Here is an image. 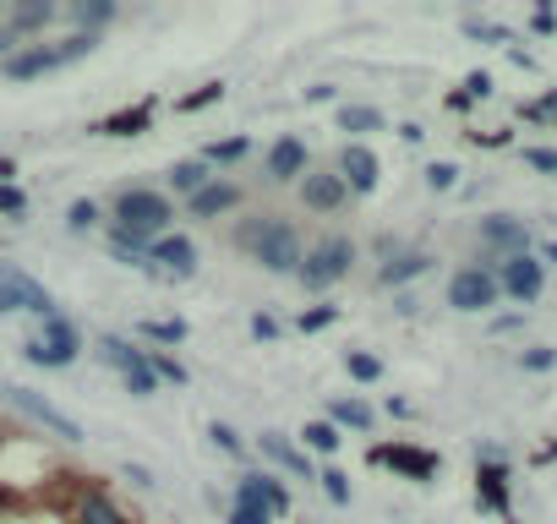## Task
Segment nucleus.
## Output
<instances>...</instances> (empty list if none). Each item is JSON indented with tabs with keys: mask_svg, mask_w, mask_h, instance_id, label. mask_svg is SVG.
Wrapping results in <instances>:
<instances>
[{
	"mask_svg": "<svg viewBox=\"0 0 557 524\" xmlns=\"http://www.w3.org/2000/svg\"><path fill=\"white\" fill-rule=\"evenodd\" d=\"M318 481H323V491H329V502H334V508H345V502H350V475H345V470H323Z\"/></svg>",
	"mask_w": 557,
	"mask_h": 524,
	"instance_id": "nucleus-42",
	"label": "nucleus"
},
{
	"mask_svg": "<svg viewBox=\"0 0 557 524\" xmlns=\"http://www.w3.org/2000/svg\"><path fill=\"white\" fill-rule=\"evenodd\" d=\"M296 186H301V208L307 213H339L350 202V186L339 180V170H307Z\"/></svg>",
	"mask_w": 557,
	"mask_h": 524,
	"instance_id": "nucleus-13",
	"label": "nucleus"
},
{
	"mask_svg": "<svg viewBox=\"0 0 557 524\" xmlns=\"http://www.w3.org/2000/svg\"><path fill=\"white\" fill-rule=\"evenodd\" d=\"M148 366H153V377H159V383H175V388H186V383H191V372H186L170 350H148Z\"/></svg>",
	"mask_w": 557,
	"mask_h": 524,
	"instance_id": "nucleus-35",
	"label": "nucleus"
},
{
	"mask_svg": "<svg viewBox=\"0 0 557 524\" xmlns=\"http://www.w3.org/2000/svg\"><path fill=\"white\" fill-rule=\"evenodd\" d=\"M213 180V170L202 164V159H181V164H170V191L186 202V197H197L202 186Z\"/></svg>",
	"mask_w": 557,
	"mask_h": 524,
	"instance_id": "nucleus-26",
	"label": "nucleus"
},
{
	"mask_svg": "<svg viewBox=\"0 0 557 524\" xmlns=\"http://www.w3.org/2000/svg\"><path fill=\"white\" fill-rule=\"evenodd\" d=\"M246 153H251V142H246V137H224V142H208L197 159H202L208 170H219V164H240Z\"/></svg>",
	"mask_w": 557,
	"mask_h": 524,
	"instance_id": "nucleus-30",
	"label": "nucleus"
},
{
	"mask_svg": "<svg viewBox=\"0 0 557 524\" xmlns=\"http://www.w3.org/2000/svg\"><path fill=\"white\" fill-rule=\"evenodd\" d=\"M312 170V153H307V142L301 137H273L268 142V153H262V175L273 180V186H290V180H301Z\"/></svg>",
	"mask_w": 557,
	"mask_h": 524,
	"instance_id": "nucleus-12",
	"label": "nucleus"
},
{
	"mask_svg": "<svg viewBox=\"0 0 557 524\" xmlns=\"http://www.w3.org/2000/svg\"><path fill=\"white\" fill-rule=\"evenodd\" d=\"M481 251H486V262L481 269H492L497 274V262H508V257H524L530 251V229L513 219V213H492V219H481Z\"/></svg>",
	"mask_w": 557,
	"mask_h": 524,
	"instance_id": "nucleus-7",
	"label": "nucleus"
},
{
	"mask_svg": "<svg viewBox=\"0 0 557 524\" xmlns=\"http://www.w3.org/2000/svg\"><path fill=\"white\" fill-rule=\"evenodd\" d=\"M372 464H388V470H399L405 481H432V475H437V453L410 448V442H383V448H372Z\"/></svg>",
	"mask_w": 557,
	"mask_h": 524,
	"instance_id": "nucleus-14",
	"label": "nucleus"
},
{
	"mask_svg": "<svg viewBox=\"0 0 557 524\" xmlns=\"http://www.w3.org/2000/svg\"><path fill=\"white\" fill-rule=\"evenodd\" d=\"M519 366H524V372H552V366H557V350H546V345H541V350H524Z\"/></svg>",
	"mask_w": 557,
	"mask_h": 524,
	"instance_id": "nucleus-43",
	"label": "nucleus"
},
{
	"mask_svg": "<svg viewBox=\"0 0 557 524\" xmlns=\"http://www.w3.org/2000/svg\"><path fill=\"white\" fill-rule=\"evenodd\" d=\"M301 437H307V453H339V442H345L334 421H307Z\"/></svg>",
	"mask_w": 557,
	"mask_h": 524,
	"instance_id": "nucleus-32",
	"label": "nucleus"
},
{
	"mask_svg": "<svg viewBox=\"0 0 557 524\" xmlns=\"http://www.w3.org/2000/svg\"><path fill=\"white\" fill-rule=\"evenodd\" d=\"M115 0H77V7H66V17L77 23V34H99V28H110L115 23Z\"/></svg>",
	"mask_w": 557,
	"mask_h": 524,
	"instance_id": "nucleus-25",
	"label": "nucleus"
},
{
	"mask_svg": "<svg viewBox=\"0 0 557 524\" xmlns=\"http://www.w3.org/2000/svg\"><path fill=\"white\" fill-rule=\"evenodd\" d=\"M432 269V251H421V246H399L388 262H383V269H377V285L383 290H405L410 279H421Z\"/></svg>",
	"mask_w": 557,
	"mask_h": 524,
	"instance_id": "nucleus-18",
	"label": "nucleus"
},
{
	"mask_svg": "<svg viewBox=\"0 0 557 524\" xmlns=\"http://www.w3.org/2000/svg\"><path fill=\"white\" fill-rule=\"evenodd\" d=\"M356 262H361L356 235L329 229V235H318V240L301 251V269H296V279H301V290H307V296H323V290H334V285H345V279H350Z\"/></svg>",
	"mask_w": 557,
	"mask_h": 524,
	"instance_id": "nucleus-2",
	"label": "nucleus"
},
{
	"mask_svg": "<svg viewBox=\"0 0 557 524\" xmlns=\"http://www.w3.org/2000/svg\"><path fill=\"white\" fill-rule=\"evenodd\" d=\"M153 115H159V104H132V110L99 121L94 132H99V137H143V132H153Z\"/></svg>",
	"mask_w": 557,
	"mask_h": 524,
	"instance_id": "nucleus-23",
	"label": "nucleus"
},
{
	"mask_svg": "<svg viewBox=\"0 0 557 524\" xmlns=\"http://www.w3.org/2000/svg\"><path fill=\"white\" fill-rule=\"evenodd\" d=\"M0 399H7L12 410H23L34 426H45L50 437H61V442H83V426H77L66 410H55L45 394H34V388H23V383H7V388H0Z\"/></svg>",
	"mask_w": 557,
	"mask_h": 524,
	"instance_id": "nucleus-6",
	"label": "nucleus"
},
{
	"mask_svg": "<svg viewBox=\"0 0 557 524\" xmlns=\"http://www.w3.org/2000/svg\"><path fill=\"white\" fill-rule=\"evenodd\" d=\"M126 481L148 491V486H153V470H148V464H132V459H126Z\"/></svg>",
	"mask_w": 557,
	"mask_h": 524,
	"instance_id": "nucleus-49",
	"label": "nucleus"
},
{
	"mask_svg": "<svg viewBox=\"0 0 557 524\" xmlns=\"http://www.w3.org/2000/svg\"><path fill=\"white\" fill-rule=\"evenodd\" d=\"M475 497H481V508L508 519V470L492 453H486V464H475Z\"/></svg>",
	"mask_w": 557,
	"mask_h": 524,
	"instance_id": "nucleus-22",
	"label": "nucleus"
},
{
	"mask_svg": "<svg viewBox=\"0 0 557 524\" xmlns=\"http://www.w3.org/2000/svg\"><path fill=\"white\" fill-rule=\"evenodd\" d=\"M257 448H262V459H268V464H278L285 475L312 481V453H307V448H296L285 432H262V437H257Z\"/></svg>",
	"mask_w": 557,
	"mask_h": 524,
	"instance_id": "nucleus-19",
	"label": "nucleus"
},
{
	"mask_svg": "<svg viewBox=\"0 0 557 524\" xmlns=\"http://www.w3.org/2000/svg\"><path fill=\"white\" fill-rule=\"evenodd\" d=\"M497 290L508 296V301H519V307H530V301H541V290H546V269H541V257H508V262H497Z\"/></svg>",
	"mask_w": 557,
	"mask_h": 524,
	"instance_id": "nucleus-10",
	"label": "nucleus"
},
{
	"mask_svg": "<svg viewBox=\"0 0 557 524\" xmlns=\"http://www.w3.org/2000/svg\"><path fill=\"white\" fill-rule=\"evenodd\" d=\"M497 274L492 269H481V262H470V269H459L454 279H448V307L454 312H492L497 307Z\"/></svg>",
	"mask_w": 557,
	"mask_h": 524,
	"instance_id": "nucleus-8",
	"label": "nucleus"
},
{
	"mask_svg": "<svg viewBox=\"0 0 557 524\" xmlns=\"http://www.w3.org/2000/svg\"><path fill=\"white\" fill-rule=\"evenodd\" d=\"M55 17H61L55 0H17V7L7 12V28H12V39H28V34H45Z\"/></svg>",
	"mask_w": 557,
	"mask_h": 524,
	"instance_id": "nucleus-21",
	"label": "nucleus"
},
{
	"mask_svg": "<svg viewBox=\"0 0 557 524\" xmlns=\"http://www.w3.org/2000/svg\"><path fill=\"white\" fill-rule=\"evenodd\" d=\"M230 524H273V513H268V502H262V475H240V481H235Z\"/></svg>",
	"mask_w": 557,
	"mask_h": 524,
	"instance_id": "nucleus-20",
	"label": "nucleus"
},
{
	"mask_svg": "<svg viewBox=\"0 0 557 524\" xmlns=\"http://www.w3.org/2000/svg\"><path fill=\"white\" fill-rule=\"evenodd\" d=\"M99 50V34H66L55 45H28V50H12L7 61H0V72H7V83H34L45 72H61L72 61H88Z\"/></svg>",
	"mask_w": 557,
	"mask_h": 524,
	"instance_id": "nucleus-3",
	"label": "nucleus"
},
{
	"mask_svg": "<svg viewBox=\"0 0 557 524\" xmlns=\"http://www.w3.org/2000/svg\"><path fill=\"white\" fill-rule=\"evenodd\" d=\"M486 93H492V77L486 72H470L465 77V99H486Z\"/></svg>",
	"mask_w": 557,
	"mask_h": 524,
	"instance_id": "nucleus-46",
	"label": "nucleus"
},
{
	"mask_svg": "<svg viewBox=\"0 0 557 524\" xmlns=\"http://www.w3.org/2000/svg\"><path fill=\"white\" fill-rule=\"evenodd\" d=\"M121 383H126V394H137V399H153V394L164 388V383L153 377V366H148V350H143V355H137L126 372H121Z\"/></svg>",
	"mask_w": 557,
	"mask_h": 524,
	"instance_id": "nucleus-29",
	"label": "nucleus"
},
{
	"mask_svg": "<svg viewBox=\"0 0 557 524\" xmlns=\"http://www.w3.org/2000/svg\"><path fill=\"white\" fill-rule=\"evenodd\" d=\"M137 334H143V339H153V345H186V334H191V328H186L181 317H153V323H137Z\"/></svg>",
	"mask_w": 557,
	"mask_h": 524,
	"instance_id": "nucleus-31",
	"label": "nucleus"
},
{
	"mask_svg": "<svg viewBox=\"0 0 557 524\" xmlns=\"http://www.w3.org/2000/svg\"><path fill=\"white\" fill-rule=\"evenodd\" d=\"M148 274H159V279H191L197 274V240L181 235V229L159 235L148 246Z\"/></svg>",
	"mask_w": 557,
	"mask_h": 524,
	"instance_id": "nucleus-9",
	"label": "nucleus"
},
{
	"mask_svg": "<svg viewBox=\"0 0 557 524\" xmlns=\"http://www.w3.org/2000/svg\"><path fill=\"white\" fill-rule=\"evenodd\" d=\"M334 170H339V180L350 186V197H372L377 180H383V159L372 153V142H345Z\"/></svg>",
	"mask_w": 557,
	"mask_h": 524,
	"instance_id": "nucleus-11",
	"label": "nucleus"
},
{
	"mask_svg": "<svg viewBox=\"0 0 557 524\" xmlns=\"http://www.w3.org/2000/svg\"><path fill=\"white\" fill-rule=\"evenodd\" d=\"M345 372H350L356 383H377V377H383V361L367 355V350H350V355H345Z\"/></svg>",
	"mask_w": 557,
	"mask_h": 524,
	"instance_id": "nucleus-37",
	"label": "nucleus"
},
{
	"mask_svg": "<svg viewBox=\"0 0 557 524\" xmlns=\"http://www.w3.org/2000/svg\"><path fill=\"white\" fill-rule=\"evenodd\" d=\"M246 202V191L235 186V180H224V175H213L197 197H186V213L191 219H224V213H235Z\"/></svg>",
	"mask_w": 557,
	"mask_h": 524,
	"instance_id": "nucleus-15",
	"label": "nucleus"
},
{
	"mask_svg": "<svg viewBox=\"0 0 557 524\" xmlns=\"http://www.w3.org/2000/svg\"><path fill=\"white\" fill-rule=\"evenodd\" d=\"M99 355H104V361H110L115 372H126V366H132V361L143 355V350H137L132 339H121V334H104V339H99Z\"/></svg>",
	"mask_w": 557,
	"mask_h": 524,
	"instance_id": "nucleus-34",
	"label": "nucleus"
},
{
	"mask_svg": "<svg viewBox=\"0 0 557 524\" xmlns=\"http://www.w3.org/2000/svg\"><path fill=\"white\" fill-rule=\"evenodd\" d=\"M77 350H83V334H77V323L72 317H45V328H39V339H28L23 345V355L34 361V366H50V372H61V366H72L77 361Z\"/></svg>",
	"mask_w": 557,
	"mask_h": 524,
	"instance_id": "nucleus-5",
	"label": "nucleus"
},
{
	"mask_svg": "<svg viewBox=\"0 0 557 524\" xmlns=\"http://www.w3.org/2000/svg\"><path fill=\"white\" fill-rule=\"evenodd\" d=\"M251 339H278V323H273L268 312H257V317H251Z\"/></svg>",
	"mask_w": 557,
	"mask_h": 524,
	"instance_id": "nucleus-47",
	"label": "nucleus"
},
{
	"mask_svg": "<svg viewBox=\"0 0 557 524\" xmlns=\"http://www.w3.org/2000/svg\"><path fill=\"white\" fill-rule=\"evenodd\" d=\"M219 99H224V83H202L197 93L175 99V110H181V115H197V110H208V104H219Z\"/></svg>",
	"mask_w": 557,
	"mask_h": 524,
	"instance_id": "nucleus-36",
	"label": "nucleus"
},
{
	"mask_svg": "<svg viewBox=\"0 0 557 524\" xmlns=\"http://www.w3.org/2000/svg\"><path fill=\"white\" fill-rule=\"evenodd\" d=\"M262 502H268V513H273V519H285V513H290V491L278 486L273 475H262Z\"/></svg>",
	"mask_w": 557,
	"mask_h": 524,
	"instance_id": "nucleus-41",
	"label": "nucleus"
},
{
	"mask_svg": "<svg viewBox=\"0 0 557 524\" xmlns=\"http://www.w3.org/2000/svg\"><path fill=\"white\" fill-rule=\"evenodd\" d=\"M329 421H334L339 432H345V426H356V432H372V426H377V410H372L361 394H345V399H334V404H329Z\"/></svg>",
	"mask_w": 557,
	"mask_h": 524,
	"instance_id": "nucleus-24",
	"label": "nucleus"
},
{
	"mask_svg": "<svg viewBox=\"0 0 557 524\" xmlns=\"http://www.w3.org/2000/svg\"><path fill=\"white\" fill-rule=\"evenodd\" d=\"M339 323V307H312V312H301L296 317V328L301 334H323V328H334Z\"/></svg>",
	"mask_w": 557,
	"mask_h": 524,
	"instance_id": "nucleus-39",
	"label": "nucleus"
},
{
	"mask_svg": "<svg viewBox=\"0 0 557 524\" xmlns=\"http://www.w3.org/2000/svg\"><path fill=\"white\" fill-rule=\"evenodd\" d=\"M170 224H175V202H170L164 191H153V186H126V191L115 197V229H126V235H137V240H159V235H170Z\"/></svg>",
	"mask_w": 557,
	"mask_h": 524,
	"instance_id": "nucleus-4",
	"label": "nucleus"
},
{
	"mask_svg": "<svg viewBox=\"0 0 557 524\" xmlns=\"http://www.w3.org/2000/svg\"><path fill=\"white\" fill-rule=\"evenodd\" d=\"M383 126H388L383 110H372V104H339V132H356V142L367 132H383Z\"/></svg>",
	"mask_w": 557,
	"mask_h": 524,
	"instance_id": "nucleus-28",
	"label": "nucleus"
},
{
	"mask_svg": "<svg viewBox=\"0 0 557 524\" xmlns=\"http://www.w3.org/2000/svg\"><path fill=\"white\" fill-rule=\"evenodd\" d=\"M0 524H17V519H0Z\"/></svg>",
	"mask_w": 557,
	"mask_h": 524,
	"instance_id": "nucleus-52",
	"label": "nucleus"
},
{
	"mask_svg": "<svg viewBox=\"0 0 557 524\" xmlns=\"http://www.w3.org/2000/svg\"><path fill=\"white\" fill-rule=\"evenodd\" d=\"M148 246H153V240H137V235H126V229H110V257L121 262V269L148 274Z\"/></svg>",
	"mask_w": 557,
	"mask_h": 524,
	"instance_id": "nucleus-27",
	"label": "nucleus"
},
{
	"mask_svg": "<svg viewBox=\"0 0 557 524\" xmlns=\"http://www.w3.org/2000/svg\"><path fill=\"white\" fill-rule=\"evenodd\" d=\"M0 285H7V290L23 301V312H34L39 323H45V317H55V296H50L39 279H28V274L17 269V262H0Z\"/></svg>",
	"mask_w": 557,
	"mask_h": 524,
	"instance_id": "nucleus-16",
	"label": "nucleus"
},
{
	"mask_svg": "<svg viewBox=\"0 0 557 524\" xmlns=\"http://www.w3.org/2000/svg\"><path fill=\"white\" fill-rule=\"evenodd\" d=\"M530 28H535V34H552V28H557V17H552V12H535V23H530Z\"/></svg>",
	"mask_w": 557,
	"mask_h": 524,
	"instance_id": "nucleus-51",
	"label": "nucleus"
},
{
	"mask_svg": "<svg viewBox=\"0 0 557 524\" xmlns=\"http://www.w3.org/2000/svg\"><path fill=\"white\" fill-rule=\"evenodd\" d=\"M12 50H17V39H12V28H7V23H0V61H7Z\"/></svg>",
	"mask_w": 557,
	"mask_h": 524,
	"instance_id": "nucleus-50",
	"label": "nucleus"
},
{
	"mask_svg": "<svg viewBox=\"0 0 557 524\" xmlns=\"http://www.w3.org/2000/svg\"><path fill=\"white\" fill-rule=\"evenodd\" d=\"M99 219H104V208H99L94 197H77V202L66 208V229H72V235H88Z\"/></svg>",
	"mask_w": 557,
	"mask_h": 524,
	"instance_id": "nucleus-33",
	"label": "nucleus"
},
{
	"mask_svg": "<svg viewBox=\"0 0 557 524\" xmlns=\"http://www.w3.org/2000/svg\"><path fill=\"white\" fill-rule=\"evenodd\" d=\"M465 34L486 39V45H508V28H497V23H465Z\"/></svg>",
	"mask_w": 557,
	"mask_h": 524,
	"instance_id": "nucleus-45",
	"label": "nucleus"
},
{
	"mask_svg": "<svg viewBox=\"0 0 557 524\" xmlns=\"http://www.w3.org/2000/svg\"><path fill=\"white\" fill-rule=\"evenodd\" d=\"M208 437H213V448H219V453H230V459H240V453H246L240 432H235V426H224V421H213V426H208Z\"/></svg>",
	"mask_w": 557,
	"mask_h": 524,
	"instance_id": "nucleus-40",
	"label": "nucleus"
},
{
	"mask_svg": "<svg viewBox=\"0 0 557 524\" xmlns=\"http://www.w3.org/2000/svg\"><path fill=\"white\" fill-rule=\"evenodd\" d=\"M426 186H432V191H454V186H459V164L432 159V164H426Z\"/></svg>",
	"mask_w": 557,
	"mask_h": 524,
	"instance_id": "nucleus-38",
	"label": "nucleus"
},
{
	"mask_svg": "<svg viewBox=\"0 0 557 524\" xmlns=\"http://www.w3.org/2000/svg\"><path fill=\"white\" fill-rule=\"evenodd\" d=\"M524 159H530L535 170H546V175H557V153H552V148H530Z\"/></svg>",
	"mask_w": 557,
	"mask_h": 524,
	"instance_id": "nucleus-48",
	"label": "nucleus"
},
{
	"mask_svg": "<svg viewBox=\"0 0 557 524\" xmlns=\"http://www.w3.org/2000/svg\"><path fill=\"white\" fill-rule=\"evenodd\" d=\"M235 246L257 262L262 274H296L301 269V229L278 213H257L246 224H235Z\"/></svg>",
	"mask_w": 557,
	"mask_h": 524,
	"instance_id": "nucleus-1",
	"label": "nucleus"
},
{
	"mask_svg": "<svg viewBox=\"0 0 557 524\" xmlns=\"http://www.w3.org/2000/svg\"><path fill=\"white\" fill-rule=\"evenodd\" d=\"M72 524H132L121 513V502L104 491V486H77V502H72Z\"/></svg>",
	"mask_w": 557,
	"mask_h": 524,
	"instance_id": "nucleus-17",
	"label": "nucleus"
},
{
	"mask_svg": "<svg viewBox=\"0 0 557 524\" xmlns=\"http://www.w3.org/2000/svg\"><path fill=\"white\" fill-rule=\"evenodd\" d=\"M0 213H7V219H23V213H28V197H23L17 186H0Z\"/></svg>",
	"mask_w": 557,
	"mask_h": 524,
	"instance_id": "nucleus-44",
	"label": "nucleus"
}]
</instances>
